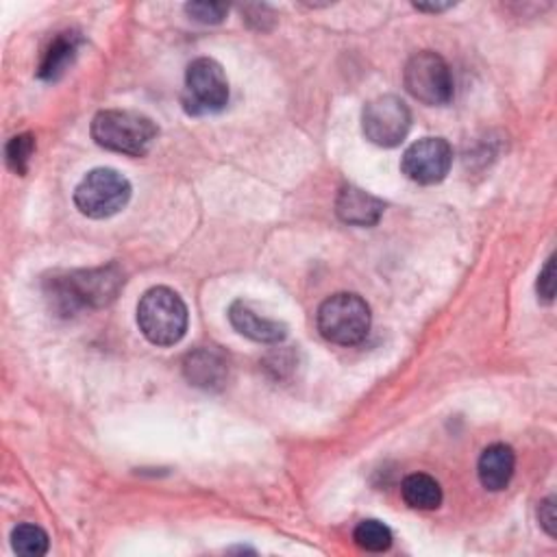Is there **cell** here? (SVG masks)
Instances as JSON below:
<instances>
[{
    "instance_id": "6da1fadb",
    "label": "cell",
    "mask_w": 557,
    "mask_h": 557,
    "mask_svg": "<svg viewBox=\"0 0 557 557\" xmlns=\"http://www.w3.org/2000/svg\"><path fill=\"white\" fill-rule=\"evenodd\" d=\"M123 286V273L116 266H107L55 277L47 286V296L60 314H75L84 307L110 305Z\"/></svg>"
},
{
    "instance_id": "7a4b0ae2",
    "label": "cell",
    "mask_w": 557,
    "mask_h": 557,
    "mask_svg": "<svg viewBox=\"0 0 557 557\" xmlns=\"http://www.w3.org/2000/svg\"><path fill=\"white\" fill-rule=\"evenodd\" d=\"M157 136L160 129L149 116L129 110H107L92 121V138L99 147L131 157H144Z\"/></svg>"
},
{
    "instance_id": "3957f363",
    "label": "cell",
    "mask_w": 557,
    "mask_h": 557,
    "mask_svg": "<svg viewBox=\"0 0 557 557\" xmlns=\"http://www.w3.org/2000/svg\"><path fill=\"white\" fill-rule=\"evenodd\" d=\"M188 305L166 286L151 288L138 305L140 331L155 346L179 344L188 331Z\"/></svg>"
},
{
    "instance_id": "277c9868",
    "label": "cell",
    "mask_w": 557,
    "mask_h": 557,
    "mask_svg": "<svg viewBox=\"0 0 557 557\" xmlns=\"http://www.w3.org/2000/svg\"><path fill=\"white\" fill-rule=\"evenodd\" d=\"M372 314L359 294L340 292L329 296L316 316L318 331L325 340L340 346H355L366 340Z\"/></svg>"
},
{
    "instance_id": "5b68a950",
    "label": "cell",
    "mask_w": 557,
    "mask_h": 557,
    "mask_svg": "<svg viewBox=\"0 0 557 557\" xmlns=\"http://www.w3.org/2000/svg\"><path fill=\"white\" fill-rule=\"evenodd\" d=\"M131 183L114 168H97L88 173L75 190L77 210L94 220L112 218L127 207Z\"/></svg>"
},
{
    "instance_id": "8992f818",
    "label": "cell",
    "mask_w": 557,
    "mask_h": 557,
    "mask_svg": "<svg viewBox=\"0 0 557 557\" xmlns=\"http://www.w3.org/2000/svg\"><path fill=\"white\" fill-rule=\"evenodd\" d=\"M405 90L429 107H442L453 101V77L448 64L433 51L416 53L403 73Z\"/></svg>"
},
{
    "instance_id": "52a82bcc",
    "label": "cell",
    "mask_w": 557,
    "mask_h": 557,
    "mask_svg": "<svg viewBox=\"0 0 557 557\" xmlns=\"http://www.w3.org/2000/svg\"><path fill=\"white\" fill-rule=\"evenodd\" d=\"M186 110L194 116L223 112L229 103V81L216 60L199 58L186 73Z\"/></svg>"
},
{
    "instance_id": "ba28073f",
    "label": "cell",
    "mask_w": 557,
    "mask_h": 557,
    "mask_svg": "<svg viewBox=\"0 0 557 557\" xmlns=\"http://www.w3.org/2000/svg\"><path fill=\"white\" fill-rule=\"evenodd\" d=\"M412 127V112L394 94L377 97L362 112V129L366 140L381 149L398 147Z\"/></svg>"
},
{
    "instance_id": "9c48e42d",
    "label": "cell",
    "mask_w": 557,
    "mask_h": 557,
    "mask_svg": "<svg viewBox=\"0 0 557 557\" xmlns=\"http://www.w3.org/2000/svg\"><path fill=\"white\" fill-rule=\"evenodd\" d=\"M453 166V149L442 138H422L414 142L401 160L403 175L420 186H435L446 179Z\"/></svg>"
},
{
    "instance_id": "30bf717a",
    "label": "cell",
    "mask_w": 557,
    "mask_h": 557,
    "mask_svg": "<svg viewBox=\"0 0 557 557\" xmlns=\"http://www.w3.org/2000/svg\"><path fill=\"white\" fill-rule=\"evenodd\" d=\"M336 214L342 223L353 227H372L383 216V203L359 188H344L336 201Z\"/></svg>"
},
{
    "instance_id": "8fae6325",
    "label": "cell",
    "mask_w": 557,
    "mask_h": 557,
    "mask_svg": "<svg viewBox=\"0 0 557 557\" xmlns=\"http://www.w3.org/2000/svg\"><path fill=\"white\" fill-rule=\"evenodd\" d=\"M229 320L238 333H242L255 342L279 344L288 336V327L283 322L255 314L244 301H236L229 307Z\"/></svg>"
},
{
    "instance_id": "7c38bea8",
    "label": "cell",
    "mask_w": 557,
    "mask_h": 557,
    "mask_svg": "<svg viewBox=\"0 0 557 557\" xmlns=\"http://www.w3.org/2000/svg\"><path fill=\"white\" fill-rule=\"evenodd\" d=\"M516 468L514 448L507 444H492L479 457V481L490 492H501L509 485Z\"/></svg>"
},
{
    "instance_id": "4fadbf2b",
    "label": "cell",
    "mask_w": 557,
    "mask_h": 557,
    "mask_svg": "<svg viewBox=\"0 0 557 557\" xmlns=\"http://www.w3.org/2000/svg\"><path fill=\"white\" fill-rule=\"evenodd\" d=\"M183 372L192 385L203 390H218L227 379V362L214 349H199L186 357Z\"/></svg>"
},
{
    "instance_id": "5bb4252c",
    "label": "cell",
    "mask_w": 557,
    "mask_h": 557,
    "mask_svg": "<svg viewBox=\"0 0 557 557\" xmlns=\"http://www.w3.org/2000/svg\"><path fill=\"white\" fill-rule=\"evenodd\" d=\"M79 45H81V40L77 34H73V31L60 34L51 42L49 51L45 53L42 64L38 68V77L45 81H58L68 71V66L75 62Z\"/></svg>"
},
{
    "instance_id": "9a60e30c",
    "label": "cell",
    "mask_w": 557,
    "mask_h": 557,
    "mask_svg": "<svg viewBox=\"0 0 557 557\" xmlns=\"http://www.w3.org/2000/svg\"><path fill=\"white\" fill-rule=\"evenodd\" d=\"M401 494H403V501L414 509L429 511V509H438L442 505L440 483L433 477L422 474V472L405 477V481L401 485Z\"/></svg>"
},
{
    "instance_id": "2e32d148",
    "label": "cell",
    "mask_w": 557,
    "mask_h": 557,
    "mask_svg": "<svg viewBox=\"0 0 557 557\" xmlns=\"http://www.w3.org/2000/svg\"><path fill=\"white\" fill-rule=\"evenodd\" d=\"M355 544L364 550H370V553H383L392 546V531L388 524H383L381 520H375V518H368V520H362L357 527H355Z\"/></svg>"
},
{
    "instance_id": "e0dca14e",
    "label": "cell",
    "mask_w": 557,
    "mask_h": 557,
    "mask_svg": "<svg viewBox=\"0 0 557 557\" xmlns=\"http://www.w3.org/2000/svg\"><path fill=\"white\" fill-rule=\"evenodd\" d=\"M12 544L18 555L40 557L49 553V533L38 524H18L12 531Z\"/></svg>"
},
{
    "instance_id": "ac0fdd59",
    "label": "cell",
    "mask_w": 557,
    "mask_h": 557,
    "mask_svg": "<svg viewBox=\"0 0 557 557\" xmlns=\"http://www.w3.org/2000/svg\"><path fill=\"white\" fill-rule=\"evenodd\" d=\"M36 153V138L31 134H23L10 140L8 149H5V157H8V166L16 173V175H27L31 157Z\"/></svg>"
},
{
    "instance_id": "d6986e66",
    "label": "cell",
    "mask_w": 557,
    "mask_h": 557,
    "mask_svg": "<svg viewBox=\"0 0 557 557\" xmlns=\"http://www.w3.org/2000/svg\"><path fill=\"white\" fill-rule=\"evenodd\" d=\"M186 14L201 25H218L227 18L229 8L225 3H188Z\"/></svg>"
},
{
    "instance_id": "ffe728a7",
    "label": "cell",
    "mask_w": 557,
    "mask_h": 557,
    "mask_svg": "<svg viewBox=\"0 0 557 557\" xmlns=\"http://www.w3.org/2000/svg\"><path fill=\"white\" fill-rule=\"evenodd\" d=\"M537 299L544 303H553L555 299V257H548L544 268L537 275Z\"/></svg>"
},
{
    "instance_id": "44dd1931",
    "label": "cell",
    "mask_w": 557,
    "mask_h": 557,
    "mask_svg": "<svg viewBox=\"0 0 557 557\" xmlns=\"http://www.w3.org/2000/svg\"><path fill=\"white\" fill-rule=\"evenodd\" d=\"M537 520L542 524V529L555 537V524H557V514H555V496H548L540 503V509H537Z\"/></svg>"
},
{
    "instance_id": "7402d4cb",
    "label": "cell",
    "mask_w": 557,
    "mask_h": 557,
    "mask_svg": "<svg viewBox=\"0 0 557 557\" xmlns=\"http://www.w3.org/2000/svg\"><path fill=\"white\" fill-rule=\"evenodd\" d=\"M418 12H431V14H438V12H446V10H451L453 5L451 3H446V5H414Z\"/></svg>"
}]
</instances>
